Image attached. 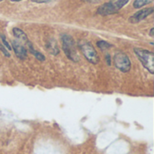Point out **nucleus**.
I'll list each match as a JSON object with an SVG mask.
<instances>
[{
	"label": "nucleus",
	"instance_id": "dca6fc26",
	"mask_svg": "<svg viewBox=\"0 0 154 154\" xmlns=\"http://www.w3.org/2000/svg\"><path fill=\"white\" fill-rule=\"evenodd\" d=\"M106 61H107V64L108 65H111V57H110V55H106Z\"/></svg>",
	"mask_w": 154,
	"mask_h": 154
},
{
	"label": "nucleus",
	"instance_id": "1a4fd4ad",
	"mask_svg": "<svg viewBox=\"0 0 154 154\" xmlns=\"http://www.w3.org/2000/svg\"><path fill=\"white\" fill-rule=\"evenodd\" d=\"M45 48L48 51V52L51 53V55H57L60 52L58 43H57V42H56V40L54 38H51V39H49L47 41Z\"/></svg>",
	"mask_w": 154,
	"mask_h": 154
},
{
	"label": "nucleus",
	"instance_id": "ddd939ff",
	"mask_svg": "<svg viewBox=\"0 0 154 154\" xmlns=\"http://www.w3.org/2000/svg\"><path fill=\"white\" fill-rule=\"evenodd\" d=\"M0 37H1V40H2V42H3V45L7 49V50H9V51H11L12 50V47H11V45L8 43V42L6 41V38H5V36L4 35V34H1L0 33Z\"/></svg>",
	"mask_w": 154,
	"mask_h": 154
},
{
	"label": "nucleus",
	"instance_id": "20e7f679",
	"mask_svg": "<svg viewBox=\"0 0 154 154\" xmlns=\"http://www.w3.org/2000/svg\"><path fill=\"white\" fill-rule=\"evenodd\" d=\"M79 47L83 53L84 57L92 64H97L99 62V56L94 48V46L91 44V42L87 41H80L79 42Z\"/></svg>",
	"mask_w": 154,
	"mask_h": 154
},
{
	"label": "nucleus",
	"instance_id": "9d476101",
	"mask_svg": "<svg viewBox=\"0 0 154 154\" xmlns=\"http://www.w3.org/2000/svg\"><path fill=\"white\" fill-rule=\"evenodd\" d=\"M26 50L27 51H29L37 60H41V61H43L44 60H45V57H44V55L43 54H42L41 52H39L38 51H36L34 48H33V45H32V43H30L27 47H26Z\"/></svg>",
	"mask_w": 154,
	"mask_h": 154
},
{
	"label": "nucleus",
	"instance_id": "423d86ee",
	"mask_svg": "<svg viewBox=\"0 0 154 154\" xmlns=\"http://www.w3.org/2000/svg\"><path fill=\"white\" fill-rule=\"evenodd\" d=\"M152 13H153V8H152V7L142 9V10L136 12L134 14H133V15L129 18V22L132 23H140L141 21L144 20V19L147 18L149 15H151Z\"/></svg>",
	"mask_w": 154,
	"mask_h": 154
},
{
	"label": "nucleus",
	"instance_id": "f257e3e1",
	"mask_svg": "<svg viewBox=\"0 0 154 154\" xmlns=\"http://www.w3.org/2000/svg\"><path fill=\"white\" fill-rule=\"evenodd\" d=\"M61 43H62V50L65 55L67 56V58L74 62H78L79 60V57L77 51L74 39L69 34H62Z\"/></svg>",
	"mask_w": 154,
	"mask_h": 154
},
{
	"label": "nucleus",
	"instance_id": "0eeeda50",
	"mask_svg": "<svg viewBox=\"0 0 154 154\" xmlns=\"http://www.w3.org/2000/svg\"><path fill=\"white\" fill-rule=\"evenodd\" d=\"M12 49L14 50L15 55L17 56V58L21 59V60H24L27 58V50L26 48L18 41H12V45H11Z\"/></svg>",
	"mask_w": 154,
	"mask_h": 154
},
{
	"label": "nucleus",
	"instance_id": "6ab92c4d",
	"mask_svg": "<svg viewBox=\"0 0 154 154\" xmlns=\"http://www.w3.org/2000/svg\"><path fill=\"white\" fill-rule=\"evenodd\" d=\"M12 2H20V1H23V0H10Z\"/></svg>",
	"mask_w": 154,
	"mask_h": 154
},
{
	"label": "nucleus",
	"instance_id": "a211bd4d",
	"mask_svg": "<svg viewBox=\"0 0 154 154\" xmlns=\"http://www.w3.org/2000/svg\"><path fill=\"white\" fill-rule=\"evenodd\" d=\"M89 2H91V3H97V2H99L100 0H88Z\"/></svg>",
	"mask_w": 154,
	"mask_h": 154
},
{
	"label": "nucleus",
	"instance_id": "f03ea898",
	"mask_svg": "<svg viewBox=\"0 0 154 154\" xmlns=\"http://www.w3.org/2000/svg\"><path fill=\"white\" fill-rule=\"evenodd\" d=\"M129 1L130 0H116L115 2L105 3L97 8V13L102 16L114 14L119 12L125 5H126L129 3Z\"/></svg>",
	"mask_w": 154,
	"mask_h": 154
},
{
	"label": "nucleus",
	"instance_id": "f3484780",
	"mask_svg": "<svg viewBox=\"0 0 154 154\" xmlns=\"http://www.w3.org/2000/svg\"><path fill=\"white\" fill-rule=\"evenodd\" d=\"M153 32H154V28H152V29H151V32H150V35H151L152 37H153Z\"/></svg>",
	"mask_w": 154,
	"mask_h": 154
},
{
	"label": "nucleus",
	"instance_id": "7ed1b4c3",
	"mask_svg": "<svg viewBox=\"0 0 154 154\" xmlns=\"http://www.w3.org/2000/svg\"><path fill=\"white\" fill-rule=\"evenodd\" d=\"M134 53L138 57L139 60L142 62L143 67L152 74L154 73V54L152 51L142 49L134 48Z\"/></svg>",
	"mask_w": 154,
	"mask_h": 154
},
{
	"label": "nucleus",
	"instance_id": "6e6552de",
	"mask_svg": "<svg viewBox=\"0 0 154 154\" xmlns=\"http://www.w3.org/2000/svg\"><path fill=\"white\" fill-rule=\"evenodd\" d=\"M13 34H14V36L17 39V41L20 42L25 48L31 43V42L29 41L28 37H27V35H26V33H25L23 30H21L20 28L14 27V28L13 29Z\"/></svg>",
	"mask_w": 154,
	"mask_h": 154
},
{
	"label": "nucleus",
	"instance_id": "39448f33",
	"mask_svg": "<svg viewBox=\"0 0 154 154\" xmlns=\"http://www.w3.org/2000/svg\"><path fill=\"white\" fill-rule=\"evenodd\" d=\"M115 66L122 72H128L131 69V61L128 55L123 51H118L114 56Z\"/></svg>",
	"mask_w": 154,
	"mask_h": 154
},
{
	"label": "nucleus",
	"instance_id": "aec40b11",
	"mask_svg": "<svg viewBox=\"0 0 154 154\" xmlns=\"http://www.w3.org/2000/svg\"><path fill=\"white\" fill-rule=\"evenodd\" d=\"M2 1H3V0H0V2H2Z\"/></svg>",
	"mask_w": 154,
	"mask_h": 154
},
{
	"label": "nucleus",
	"instance_id": "2eb2a0df",
	"mask_svg": "<svg viewBox=\"0 0 154 154\" xmlns=\"http://www.w3.org/2000/svg\"><path fill=\"white\" fill-rule=\"evenodd\" d=\"M31 1L33 3H36V4H46V3H50L53 0H31Z\"/></svg>",
	"mask_w": 154,
	"mask_h": 154
},
{
	"label": "nucleus",
	"instance_id": "f8f14e48",
	"mask_svg": "<svg viewBox=\"0 0 154 154\" xmlns=\"http://www.w3.org/2000/svg\"><path fill=\"white\" fill-rule=\"evenodd\" d=\"M97 47H98L100 50H102V51H106V50L110 49V48L112 47V44H110L109 42H106V41H98V42H97Z\"/></svg>",
	"mask_w": 154,
	"mask_h": 154
},
{
	"label": "nucleus",
	"instance_id": "9b49d317",
	"mask_svg": "<svg viewBox=\"0 0 154 154\" xmlns=\"http://www.w3.org/2000/svg\"><path fill=\"white\" fill-rule=\"evenodd\" d=\"M153 0H134V7L136 9H139L144 5H147L151 3H152Z\"/></svg>",
	"mask_w": 154,
	"mask_h": 154
},
{
	"label": "nucleus",
	"instance_id": "4468645a",
	"mask_svg": "<svg viewBox=\"0 0 154 154\" xmlns=\"http://www.w3.org/2000/svg\"><path fill=\"white\" fill-rule=\"evenodd\" d=\"M0 51L3 52V54L5 56V57H7V58H9L10 57V53H9V51L5 49V47L3 45V44H1L0 43Z\"/></svg>",
	"mask_w": 154,
	"mask_h": 154
}]
</instances>
